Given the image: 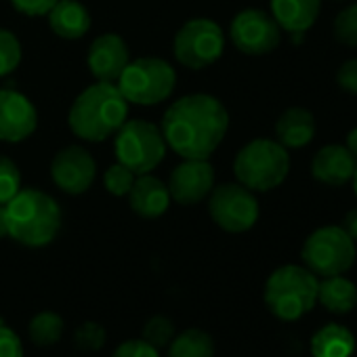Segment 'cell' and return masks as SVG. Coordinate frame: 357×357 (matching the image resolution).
Listing matches in <instances>:
<instances>
[{
  "instance_id": "6da1fadb",
  "label": "cell",
  "mask_w": 357,
  "mask_h": 357,
  "mask_svg": "<svg viewBox=\"0 0 357 357\" xmlns=\"http://www.w3.org/2000/svg\"><path fill=\"white\" fill-rule=\"evenodd\" d=\"M229 128L225 105L204 93H194L174 101L162 116V137L166 147L183 160H208L223 143Z\"/></svg>"
},
{
  "instance_id": "7a4b0ae2",
  "label": "cell",
  "mask_w": 357,
  "mask_h": 357,
  "mask_svg": "<svg viewBox=\"0 0 357 357\" xmlns=\"http://www.w3.org/2000/svg\"><path fill=\"white\" fill-rule=\"evenodd\" d=\"M128 101L114 82H95L86 86L72 103L68 124L72 132L91 143L105 141L126 122Z\"/></svg>"
},
{
  "instance_id": "3957f363",
  "label": "cell",
  "mask_w": 357,
  "mask_h": 357,
  "mask_svg": "<svg viewBox=\"0 0 357 357\" xmlns=\"http://www.w3.org/2000/svg\"><path fill=\"white\" fill-rule=\"evenodd\" d=\"M7 234L28 248L51 244L61 229V208L40 190H20L7 204Z\"/></svg>"
},
{
  "instance_id": "277c9868",
  "label": "cell",
  "mask_w": 357,
  "mask_h": 357,
  "mask_svg": "<svg viewBox=\"0 0 357 357\" xmlns=\"http://www.w3.org/2000/svg\"><path fill=\"white\" fill-rule=\"evenodd\" d=\"M288 172L290 153L273 139H255L246 143L234 160V174L238 183L250 192H271L280 188Z\"/></svg>"
},
{
  "instance_id": "5b68a950",
  "label": "cell",
  "mask_w": 357,
  "mask_h": 357,
  "mask_svg": "<svg viewBox=\"0 0 357 357\" xmlns=\"http://www.w3.org/2000/svg\"><path fill=\"white\" fill-rule=\"evenodd\" d=\"M317 284V275L307 267H278L265 284V305L278 319L296 321L315 307Z\"/></svg>"
},
{
  "instance_id": "8992f818",
  "label": "cell",
  "mask_w": 357,
  "mask_h": 357,
  "mask_svg": "<svg viewBox=\"0 0 357 357\" xmlns=\"http://www.w3.org/2000/svg\"><path fill=\"white\" fill-rule=\"evenodd\" d=\"M176 86L174 68L160 57H141L128 61L122 76L118 78V89L128 103L143 107L166 101Z\"/></svg>"
},
{
  "instance_id": "52a82bcc",
  "label": "cell",
  "mask_w": 357,
  "mask_h": 357,
  "mask_svg": "<svg viewBox=\"0 0 357 357\" xmlns=\"http://www.w3.org/2000/svg\"><path fill=\"white\" fill-rule=\"evenodd\" d=\"M114 151L120 164L135 174L151 172L166 153L162 130L147 120H126L114 139Z\"/></svg>"
},
{
  "instance_id": "ba28073f",
  "label": "cell",
  "mask_w": 357,
  "mask_h": 357,
  "mask_svg": "<svg viewBox=\"0 0 357 357\" xmlns=\"http://www.w3.org/2000/svg\"><path fill=\"white\" fill-rule=\"evenodd\" d=\"M355 257V242L342 227L336 225L315 229L303 244L305 267L319 278L347 273L353 267Z\"/></svg>"
},
{
  "instance_id": "9c48e42d",
  "label": "cell",
  "mask_w": 357,
  "mask_h": 357,
  "mask_svg": "<svg viewBox=\"0 0 357 357\" xmlns=\"http://www.w3.org/2000/svg\"><path fill=\"white\" fill-rule=\"evenodd\" d=\"M172 51L176 61L190 70H204L221 59L225 51V34L221 26L208 17H196L176 32Z\"/></svg>"
},
{
  "instance_id": "30bf717a",
  "label": "cell",
  "mask_w": 357,
  "mask_h": 357,
  "mask_svg": "<svg viewBox=\"0 0 357 357\" xmlns=\"http://www.w3.org/2000/svg\"><path fill=\"white\" fill-rule=\"evenodd\" d=\"M211 219L229 234H244L259 221V200L242 183H223L213 188L208 198Z\"/></svg>"
},
{
  "instance_id": "8fae6325",
  "label": "cell",
  "mask_w": 357,
  "mask_h": 357,
  "mask_svg": "<svg viewBox=\"0 0 357 357\" xmlns=\"http://www.w3.org/2000/svg\"><path fill=\"white\" fill-rule=\"evenodd\" d=\"M229 38L240 53L261 57L278 49L282 40V30L271 17V13L261 9H246L234 17Z\"/></svg>"
},
{
  "instance_id": "7c38bea8",
  "label": "cell",
  "mask_w": 357,
  "mask_h": 357,
  "mask_svg": "<svg viewBox=\"0 0 357 357\" xmlns=\"http://www.w3.org/2000/svg\"><path fill=\"white\" fill-rule=\"evenodd\" d=\"M97 174V164L91 155L80 145H68L55 153L51 160V178L53 183L70 194V196H80L91 190Z\"/></svg>"
},
{
  "instance_id": "4fadbf2b",
  "label": "cell",
  "mask_w": 357,
  "mask_h": 357,
  "mask_svg": "<svg viewBox=\"0 0 357 357\" xmlns=\"http://www.w3.org/2000/svg\"><path fill=\"white\" fill-rule=\"evenodd\" d=\"M166 188L178 206H196L215 188V168L208 160H183L170 172Z\"/></svg>"
},
{
  "instance_id": "5bb4252c",
  "label": "cell",
  "mask_w": 357,
  "mask_h": 357,
  "mask_svg": "<svg viewBox=\"0 0 357 357\" xmlns=\"http://www.w3.org/2000/svg\"><path fill=\"white\" fill-rule=\"evenodd\" d=\"M38 126V112L34 103L13 91H0V141L5 143H20L26 141Z\"/></svg>"
},
{
  "instance_id": "9a60e30c",
  "label": "cell",
  "mask_w": 357,
  "mask_h": 357,
  "mask_svg": "<svg viewBox=\"0 0 357 357\" xmlns=\"http://www.w3.org/2000/svg\"><path fill=\"white\" fill-rule=\"evenodd\" d=\"M128 47L118 34H101L93 40L86 63L97 82H118L124 68L128 66Z\"/></svg>"
},
{
  "instance_id": "2e32d148",
  "label": "cell",
  "mask_w": 357,
  "mask_h": 357,
  "mask_svg": "<svg viewBox=\"0 0 357 357\" xmlns=\"http://www.w3.org/2000/svg\"><path fill=\"white\" fill-rule=\"evenodd\" d=\"M357 160L344 145H326L321 147L313 160H311V174L315 181L330 185V188H342L347 185L353 172H355Z\"/></svg>"
},
{
  "instance_id": "e0dca14e",
  "label": "cell",
  "mask_w": 357,
  "mask_h": 357,
  "mask_svg": "<svg viewBox=\"0 0 357 357\" xmlns=\"http://www.w3.org/2000/svg\"><path fill=\"white\" fill-rule=\"evenodd\" d=\"M128 206L141 219H158L170 206V194L166 183H162L158 176L137 174L135 183L128 192Z\"/></svg>"
},
{
  "instance_id": "ac0fdd59",
  "label": "cell",
  "mask_w": 357,
  "mask_h": 357,
  "mask_svg": "<svg viewBox=\"0 0 357 357\" xmlns=\"http://www.w3.org/2000/svg\"><path fill=\"white\" fill-rule=\"evenodd\" d=\"M321 0H271V17L280 30L294 34H305L311 30L319 17Z\"/></svg>"
},
{
  "instance_id": "d6986e66",
  "label": "cell",
  "mask_w": 357,
  "mask_h": 357,
  "mask_svg": "<svg viewBox=\"0 0 357 357\" xmlns=\"http://www.w3.org/2000/svg\"><path fill=\"white\" fill-rule=\"evenodd\" d=\"M47 17L53 34L63 40H78L91 30V13L80 0H57Z\"/></svg>"
},
{
  "instance_id": "ffe728a7",
  "label": "cell",
  "mask_w": 357,
  "mask_h": 357,
  "mask_svg": "<svg viewBox=\"0 0 357 357\" xmlns=\"http://www.w3.org/2000/svg\"><path fill=\"white\" fill-rule=\"evenodd\" d=\"M275 141L286 149H301L315 137V118L305 107L286 109L275 122Z\"/></svg>"
},
{
  "instance_id": "44dd1931",
  "label": "cell",
  "mask_w": 357,
  "mask_h": 357,
  "mask_svg": "<svg viewBox=\"0 0 357 357\" xmlns=\"http://www.w3.org/2000/svg\"><path fill=\"white\" fill-rule=\"evenodd\" d=\"M355 349V336L340 324H328L311 338L313 357H351Z\"/></svg>"
},
{
  "instance_id": "7402d4cb",
  "label": "cell",
  "mask_w": 357,
  "mask_h": 357,
  "mask_svg": "<svg viewBox=\"0 0 357 357\" xmlns=\"http://www.w3.org/2000/svg\"><path fill=\"white\" fill-rule=\"evenodd\" d=\"M317 301L332 313H349L357 305V286L344 275H330L317 284Z\"/></svg>"
},
{
  "instance_id": "603a6c76",
  "label": "cell",
  "mask_w": 357,
  "mask_h": 357,
  "mask_svg": "<svg viewBox=\"0 0 357 357\" xmlns=\"http://www.w3.org/2000/svg\"><path fill=\"white\" fill-rule=\"evenodd\" d=\"M166 357H215V340L202 328H188L174 334Z\"/></svg>"
},
{
  "instance_id": "cb8c5ba5",
  "label": "cell",
  "mask_w": 357,
  "mask_h": 357,
  "mask_svg": "<svg viewBox=\"0 0 357 357\" xmlns=\"http://www.w3.org/2000/svg\"><path fill=\"white\" fill-rule=\"evenodd\" d=\"M30 338L38 347H51L59 342L63 334V319L55 311H40L30 319Z\"/></svg>"
},
{
  "instance_id": "d4e9b609",
  "label": "cell",
  "mask_w": 357,
  "mask_h": 357,
  "mask_svg": "<svg viewBox=\"0 0 357 357\" xmlns=\"http://www.w3.org/2000/svg\"><path fill=\"white\" fill-rule=\"evenodd\" d=\"M22 55L24 51L20 38L13 32L0 28V78L17 70V66L22 63Z\"/></svg>"
},
{
  "instance_id": "484cf974",
  "label": "cell",
  "mask_w": 357,
  "mask_h": 357,
  "mask_svg": "<svg viewBox=\"0 0 357 357\" xmlns=\"http://www.w3.org/2000/svg\"><path fill=\"white\" fill-rule=\"evenodd\" d=\"M174 334H176L174 324L168 317H164V315H153L143 326V340H147L158 351L166 349L170 344V340L174 338Z\"/></svg>"
},
{
  "instance_id": "4316f807",
  "label": "cell",
  "mask_w": 357,
  "mask_h": 357,
  "mask_svg": "<svg viewBox=\"0 0 357 357\" xmlns=\"http://www.w3.org/2000/svg\"><path fill=\"white\" fill-rule=\"evenodd\" d=\"M135 178H137V174L130 168H126L124 164L116 162V164H112L105 170V174H103V185H105V190L112 196L122 198V196H128V192H130V188L135 183Z\"/></svg>"
},
{
  "instance_id": "83f0119b",
  "label": "cell",
  "mask_w": 357,
  "mask_h": 357,
  "mask_svg": "<svg viewBox=\"0 0 357 357\" xmlns=\"http://www.w3.org/2000/svg\"><path fill=\"white\" fill-rule=\"evenodd\" d=\"M22 190V172L17 164L0 153V204H7Z\"/></svg>"
},
{
  "instance_id": "f1b7e54d",
  "label": "cell",
  "mask_w": 357,
  "mask_h": 357,
  "mask_svg": "<svg viewBox=\"0 0 357 357\" xmlns=\"http://www.w3.org/2000/svg\"><path fill=\"white\" fill-rule=\"evenodd\" d=\"M334 36L338 43L357 49V3L344 7L334 20Z\"/></svg>"
},
{
  "instance_id": "f546056e",
  "label": "cell",
  "mask_w": 357,
  "mask_h": 357,
  "mask_svg": "<svg viewBox=\"0 0 357 357\" xmlns=\"http://www.w3.org/2000/svg\"><path fill=\"white\" fill-rule=\"evenodd\" d=\"M105 338H107L105 328L97 321H84L82 326H78L74 334L76 347L82 351H99L105 344Z\"/></svg>"
},
{
  "instance_id": "4dcf8cb0",
  "label": "cell",
  "mask_w": 357,
  "mask_h": 357,
  "mask_svg": "<svg viewBox=\"0 0 357 357\" xmlns=\"http://www.w3.org/2000/svg\"><path fill=\"white\" fill-rule=\"evenodd\" d=\"M112 357H160V351L143 338H132L118 344Z\"/></svg>"
},
{
  "instance_id": "1f68e13d",
  "label": "cell",
  "mask_w": 357,
  "mask_h": 357,
  "mask_svg": "<svg viewBox=\"0 0 357 357\" xmlns=\"http://www.w3.org/2000/svg\"><path fill=\"white\" fill-rule=\"evenodd\" d=\"M0 357H24L22 338L5 324H0Z\"/></svg>"
},
{
  "instance_id": "d6a6232c",
  "label": "cell",
  "mask_w": 357,
  "mask_h": 357,
  "mask_svg": "<svg viewBox=\"0 0 357 357\" xmlns=\"http://www.w3.org/2000/svg\"><path fill=\"white\" fill-rule=\"evenodd\" d=\"M57 0H11V5L15 11L30 15V17H40L47 15L53 7H55Z\"/></svg>"
},
{
  "instance_id": "836d02e7",
  "label": "cell",
  "mask_w": 357,
  "mask_h": 357,
  "mask_svg": "<svg viewBox=\"0 0 357 357\" xmlns=\"http://www.w3.org/2000/svg\"><path fill=\"white\" fill-rule=\"evenodd\" d=\"M336 82L338 86L349 93V95H357V59H349L344 61L338 72H336Z\"/></svg>"
},
{
  "instance_id": "e575fe53",
  "label": "cell",
  "mask_w": 357,
  "mask_h": 357,
  "mask_svg": "<svg viewBox=\"0 0 357 357\" xmlns=\"http://www.w3.org/2000/svg\"><path fill=\"white\" fill-rule=\"evenodd\" d=\"M340 227L349 234V238H351L353 242H357V208H353V211H349V213L344 215Z\"/></svg>"
},
{
  "instance_id": "d590c367",
  "label": "cell",
  "mask_w": 357,
  "mask_h": 357,
  "mask_svg": "<svg viewBox=\"0 0 357 357\" xmlns=\"http://www.w3.org/2000/svg\"><path fill=\"white\" fill-rule=\"evenodd\" d=\"M344 147L355 155V160H357V128H353L349 135H347V141H344Z\"/></svg>"
},
{
  "instance_id": "8d00e7d4",
  "label": "cell",
  "mask_w": 357,
  "mask_h": 357,
  "mask_svg": "<svg viewBox=\"0 0 357 357\" xmlns=\"http://www.w3.org/2000/svg\"><path fill=\"white\" fill-rule=\"evenodd\" d=\"M9 238L7 234V215H5V204H0V240Z\"/></svg>"
},
{
  "instance_id": "74e56055",
  "label": "cell",
  "mask_w": 357,
  "mask_h": 357,
  "mask_svg": "<svg viewBox=\"0 0 357 357\" xmlns=\"http://www.w3.org/2000/svg\"><path fill=\"white\" fill-rule=\"evenodd\" d=\"M351 181H353V190H355V196H357V166H355V172H353V178H351Z\"/></svg>"
}]
</instances>
